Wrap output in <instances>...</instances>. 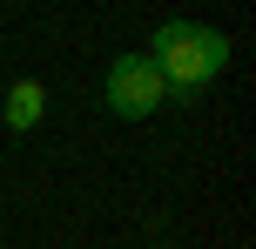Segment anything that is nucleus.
<instances>
[{
	"label": "nucleus",
	"instance_id": "obj_3",
	"mask_svg": "<svg viewBox=\"0 0 256 249\" xmlns=\"http://www.w3.org/2000/svg\"><path fill=\"white\" fill-rule=\"evenodd\" d=\"M0 108H7V128H34L40 108H48V88H40V81H14Z\"/></svg>",
	"mask_w": 256,
	"mask_h": 249
},
{
	"label": "nucleus",
	"instance_id": "obj_1",
	"mask_svg": "<svg viewBox=\"0 0 256 249\" xmlns=\"http://www.w3.org/2000/svg\"><path fill=\"white\" fill-rule=\"evenodd\" d=\"M148 67L162 74V88H202L230 67V40L196 20H162L148 40Z\"/></svg>",
	"mask_w": 256,
	"mask_h": 249
},
{
	"label": "nucleus",
	"instance_id": "obj_2",
	"mask_svg": "<svg viewBox=\"0 0 256 249\" xmlns=\"http://www.w3.org/2000/svg\"><path fill=\"white\" fill-rule=\"evenodd\" d=\"M108 115H122V121H148L155 108H162V74L148 67V54H122V61H108Z\"/></svg>",
	"mask_w": 256,
	"mask_h": 249
}]
</instances>
